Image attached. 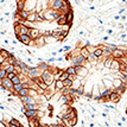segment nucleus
Wrapping results in <instances>:
<instances>
[{
    "mask_svg": "<svg viewBox=\"0 0 127 127\" xmlns=\"http://www.w3.org/2000/svg\"><path fill=\"white\" fill-rule=\"evenodd\" d=\"M61 16V12L58 11V10H55V8H52V7H49V8H46L44 10V22H48V23H51L58 18V17Z\"/></svg>",
    "mask_w": 127,
    "mask_h": 127,
    "instance_id": "nucleus-1",
    "label": "nucleus"
},
{
    "mask_svg": "<svg viewBox=\"0 0 127 127\" xmlns=\"http://www.w3.org/2000/svg\"><path fill=\"white\" fill-rule=\"evenodd\" d=\"M42 77H43V81H44L45 83H48L49 86H51V84H54V82H55V74L52 71H50L49 69H46V70H44L43 71V74H42Z\"/></svg>",
    "mask_w": 127,
    "mask_h": 127,
    "instance_id": "nucleus-2",
    "label": "nucleus"
},
{
    "mask_svg": "<svg viewBox=\"0 0 127 127\" xmlns=\"http://www.w3.org/2000/svg\"><path fill=\"white\" fill-rule=\"evenodd\" d=\"M112 56H113V58H116V60H124L126 57V52H125V50H122L121 48L118 46L115 50H113Z\"/></svg>",
    "mask_w": 127,
    "mask_h": 127,
    "instance_id": "nucleus-3",
    "label": "nucleus"
},
{
    "mask_svg": "<svg viewBox=\"0 0 127 127\" xmlns=\"http://www.w3.org/2000/svg\"><path fill=\"white\" fill-rule=\"evenodd\" d=\"M28 34L33 39V40H37V39H38L40 36H43L42 31H40L39 29H36V28H30Z\"/></svg>",
    "mask_w": 127,
    "mask_h": 127,
    "instance_id": "nucleus-4",
    "label": "nucleus"
},
{
    "mask_svg": "<svg viewBox=\"0 0 127 127\" xmlns=\"http://www.w3.org/2000/svg\"><path fill=\"white\" fill-rule=\"evenodd\" d=\"M88 68L84 65H76V74H77L78 77H86L87 75H88Z\"/></svg>",
    "mask_w": 127,
    "mask_h": 127,
    "instance_id": "nucleus-5",
    "label": "nucleus"
},
{
    "mask_svg": "<svg viewBox=\"0 0 127 127\" xmlns=\"http://www.w3.org/2000/svg\"><path fill=\"white\" fill-rule=\"evenodd\" d=\"M75 118H77V111H76V109H71L69 113L62 115L61 119L63 120V122H64V121H70V120L75 119Z\"/></svg>",
    "mask_w": 127,
    "mask_h": 127,
    "instance_id": "nucleus-6",
    "label": "nucleus"
},
{
    "mask_svg": "<svg viewBox=\"0 0 127 127\" xmlns=\"http://www.w3.org/2000/svg\"><path fill=\"white\" fill-rule=\"evenodd\" d=\"M17 39H18L20 43H23L24 45H30L31 44V42L33 40L29 34H19V36L17 37Z\"/></svg>",
    "mask_w": 127,
    "mask_h": 127,
    "instance_id": "nucleus-7",
    "label": "nucleus"
},
{
    "mask_svg": "<svg viewBox=\"0 0 127 127\" xmlns=\"http://www.w3.org/2000/svg\"><path fill=\"white\" fill-rule=\"evenodd\" d=\"M0 84L1 86H4L6 89H11V90H13V82H12L11 78L8 77H5V78H0Z\"/></svg>",
    "mask_w": 127,
    "mask_h": 127,
    "instance_id": "nucleus-8",
    "label": "nucleus"
},
{
    "mask_svg": "<svg viewBox=\"0 0 127 127\" xmlns=\"http://www.w3.org/2000/svg\"><path fill=\"white\" fill-rule=\"evenodd\" d=\"M28 125L30 127H39V126H42V124H40V121H39L38 116L28 118Z\"/></svg>",
    "mask_w": 127,
    "mask_h": 127,
    "instance_id": "nucleus-9",
    "label": "nucleus"
},
{
    "mask_svg": "<svg viewBox=\"0 0 127 127\" xmlns=\"http://www.w3.org/2000/svg\"><path fill=\"white\" fill-rule=\"evenodd\" d=\"M120 100H121V94H119L118 92H115V89H114V90H112V93H111V102L118 103V102H120Z\"/></svg>",
    "mask_w": 127,
    "mask_h": 127,
    "instance_id": "nucleus-10",
    "label": "nucleus"
},
{
    "mask_svg": "<svg viewBox=\"0 0 127 127\" xmlns=\"http://www.w3.org/2000/svg\"><path fill=\"white\" fill-rule=\"evenodd\" d=\"M20 100H22L23 105H28V103H36V100H34V97L30 96V95L23 96V97H20Z\"/></svg>",
    "mask_w": 127,
    "mask_h": 127,
    "instance_id": "nucleus-11",
    "label": "nucleus"
},
{
    "mask_svg": "<svg viewBox=\"0 0 127 127\" xmlns=\"http://www.w3.org/2000/svg\"><path fill=\"white\" fill-rule=\"evenodd\" d=\"M70 10H72L71 6H70V4H69V1H68V0H65V1H64V4H63V6L61 7L60 12H61V13H63V14H65V13H68Z\"/></svg>",
    "mask_w": 127,
    "mask_h": 127,
    "instance_id": "nucleus-12",
    "label": "nucleus"
},
{
    "mask_svg": "<svg viewBox=\"0 0 127 127\" xmlns=\"http://www.w3.org/2000/svg\"><path fill=\"white\" fill-rule=\"evenodd\" d=\"M38 111L39 109H26L24 112V115L25 118H32V116H37L38 115Z\"/></svg>",
    "mask_w": 127,
    "mask_h": 127,
    "instance_id": "nucleus-13",
    "label": "nucleus"
},
{
    "mask_svg": "<svg viewBox=\"0 0 127 127\" xmlns=\"http://www.w3.org/2000/svg\"><path fill=\"white\" fill-rule=\"evenodd\" d=\"M56 23H57V25H58V26H63L64 24H66V23H68V20H66L65 14L61 13V16L56 19Z\"/></svg>",
    "mask_w": 127,
    "mask_h": 127,
    "instance_id": "nucleus-14",
    "label": "nucleus"
},
{
    "mask_svg": "<svg viewBox=\"0 0 127 127\" xmlns=\"http://www.w3.org/2000/svg\"><path fill=\"white\" fill-rule=\"evenodd\" d=\"M64 1H65V0H55L50 7H52V8H55V10H58V11H60L61 7L63 6V4H64Z\"/></svg>",
    "mask_w": 127,
    "mask_h": 127,
    "instance_id": "nucleus-15",
    "label": "nucleus"
},
{
    "mask_svg": "<svg viewBox=\"0 0 127 127\" xmlns=\"http://www.w3.org/2000/svg\"><path fill=\"white\" fill-rule=\"evenodd\" d=\"M23 124L17 118H12V120L8 122V127H22Z\"/></svg>",
    "mask_w": 127,
    "mask_h": 127,
    "instance_id": "nucleus-16",
    "label": "nucleus"
},
{
    "mask_svg": "<svg viewBox=\"0 0 127 127\" xmlns=\"http://www.w3.org/2000/svg\"><path fill=\"white\" fill-rule=\"evenodd\" d=\"M55 87H56V92H61L62 89L64 88V81L62 80H56L55 81Z\"/></svg>",
    "mask_w": 127,
    "mask_h": 127,
    "instance_id": "nucleus-17",
    "label": "nucleus"
},
{
    "mask_svg": "<svg viewBox=\"0 0 127 127\" xmlns=\"http://www.w3.org/2000/svg\"><path fill=\"white\" fill-rule=\"evenodd\" d=\"M113 61H114V58H113V56H109V57H106L103 63H105V68H108V69H111L112 64H113Z\"/></svg>",
    "mask_w": 127,
    "mask_h": 127,
    "instance_id": "nucleus-18",
    "label": "nucleus"
},
{
    "mask_svg": "<svg viewBox=\"0 0 127 127\" xmlns=\"http://www.w3.org/2000/svg\"><path fill=\"white\" fill-rule=\"evenodd\" d=\"M65 17H66V20H68V23H69V24H72V22H74V11H72V10H70L68 13H65Z\"/></svg>",
    "mask_w": 127,
    "mask_h": 127,
    "instance_id": "nucleus-19",
    "label": "nucleus"
},
{
    "mask_svg": "<svg viewBox=\"0 0 127 127\" xmlns=\"http://www.w3.org/2000/svg\"><path fill=\"white\" fill-rule=\"evenodd\" d=\"M23 88H24L23 83H18V84H14V86H13V92H14L16 96H18V93H19V92H20Z\"/></svg>",
    "mask_w": 127,
    "mask_h": 127,
    "instance_id": "nucleus-20",
    "label": "nucleus"
},
{
    "mask_svg": "<svg viewBox=\"0 0 127 127\" xmlns=\"http://www.w3.org/2000/svg\"><path fill=\"white\" fill-rule=\"evenodd\" d=\"M126 89H127V84L126 83H122L120 87H118V88H115V92H118L119 94H124L125 92H126Z\"/></svg>",
    "mask_w": 127,
    "mask_h": 127,
    "instance_id": "nucleus-21",
    "label": "nucleus"
},
{
    "mask_svg": "<svg viewBox=\"0 0 127 127\" xmlns=\"http://www.w3.org/2000/svg\"><path fill=\"white\" fill-rule=\"evenodd\" d=\"M19 14H20V17H22L23 19L28 20L29 14H30V11H28V10H23V11H19Z\"/></svg>",
    "mask_w": 127,
    "mask_h": 127,
    "instance_id": "nucleus-22",
    "label": "nucleus"
},
{
    "mask_svg": "<svg viewBox=\"0 0 127 127\" xmlns=\"http://www.w3.org/2000/svg\"><path fill=\"white\" fill-rule=\"evenodd\" d=\"M29 89L30 88H23L19 93H18V97H23V96H26L29 95Z\"/></svg>",
    "mask_w": 127,
    "mask_h": 127,
    "instance_id": "nucleus-23",
    "label": "nucleus"
},
{
    "mask_svg": "<svg viewBox=\"0 0 127 127\" xmlns=\"http://www.w3.org/2000/svg\"><path fill=\"white\" fill-rule=\"evenodd\" d=\"M65 70H66L68 72H69L70 75H77V74H76V66H74V65L68 66V68H66Z\"/></svg>",
    "mask_w": 127,
    "mask_h": 127,
    "instance_id": "nucleus-24",
    "label": "nucleus"
},
{
    "mask_svg": "<svg viewBox=\"0 0 127 127\" xmlns=\"http://www.w3.org/2000/svg\"><path fill=\"white\" fill-rule=\"evenodd\" d=\"M69 76H70V74L66 71V70H64V71L61 74V76H60V80H62V81H65V80H68V78H69Z\"/></svg>",
    "mask_w": 127,
    "mask_h": 127,
    "instance_id": "nucleus-25",
    "label": "nucleus"
},
{
    "mask_svg": "<svg viewBox=\"0 0 127 127\" xmlns=\"http://www.w3.org/2000/svg\"><path fill=\"white\" fill-rule=\"evenodd\" d=\"M38 66L44 71V70H46V69H49L50 68V65L46 63V62H39V64H38Z\"/></svg>",
    "mask_w": 127,
    "mask_h": 127,
    "instance_id": "nucleus-26",
    "label": "nucleus"
},
{
    "mask_svg": "<svg viewBox=\"0 0 127 127\" xmlns=\"http://www.w3.org/2000/svg\"><path fill=\"white\" fill-rule=\"evenodd\" d=\"M12 82H13V84H18V83H22V77H20L19 75H16L14 77L12 78Z\"/></svg>",
    "mask_w": 127,
    "mask_h": 127,
    "instance_id": "nucleus-27",
    "label": "nucleus"
},
{
    "mask_svg": "<svg viewBox=\"0 0 127 127\" xmlns=\"http://www.w3.org/2000/svg\"><path fill=\"white\" fill-rule=\"evenodd\" d=\"M7 76V71H6L5 68H1L0 69V78H5Z\"/></svg>",
    "mask_w": 127,
    "mask_h": 127,
    "instance_id": "nucleus-28",
    "label": "nucleus"
},
{
    "mask_svg": "<svg viewBox=\"0 0 127 127\" xmlns=\"http://www.w3.org/2000/svg\"><path fill=\"white\" fill-rule=\"evenodd\" d=\"M64 87H65V88H70V87H72V81L70 80V78H68V80L64 81Z\"/></svg>",
    "mask_w": 127,
    "mask_h": 127,
    "instance_id": "nucleus-29",
    "label": "nucleus"
},
{
    "mask_svg": "<svg viewBox=\"0 0 127 127\" xmlns=\"http://www.w3.org/2000/svg\"><path fill=\"white\" fill-rule=\"evenodd\" d=\"M16 75H17L16 71H14V72H7V76H6V77H8V78H11V80H12V78L14 77Z\"/></svg>",
    "mask_w": 127,
    "mask_h": 127,
    "instance_id": "nucleus-30",
    "label": "nucleus"
},
{
    "mask_svg": "<svg viewBox=\"0 0 127 127\" xmlns=\"http://www.w3.org/2000/svg\"><path fill=\"white\" fill-rule=\"evenodd\" d=\"M78 33L82 36V34H86L87 33V30L86 29H82V28H80V30H78Z\"/></svg>",
    "mask_w": 127,
    "mask_h": 127,
    "instance_id": "nucleus-31",
    "label": "nucleus"
},
{
    "mask_svg": "<svg viewBox=\"0 0 127 127\" xmlns=\"http://www.w3.org/2000/svg\"><path fill=\"white\" fill-rule=\"evenodd\" d=\"M107 34H108V36H112V34H113V30H111V29L107 30Z\"/></svg>",
    "mask_w": 127,
    "mask_h": 127,
    "instance_id": "nucleus-32",
    "label": "nucleus"
},
{
    "mask_svg": "<svg viewBox=\"0 0 127 127\" xmlns=\"http://www.w3.org/2000/svg\"><path fill=\"white\" fill-rule=\"evenodd\" d=\"M109 39V36H105V37H102V40H105V42H107Z\"/></svg>",
    "mask_w": 127,
    "mask_h": 127,
    "instance_id": "nucleus-33",
    "label": "nucleus"
},
{
    "mask_svg": "<svg viewBox=\"0 0 127 127\" xmlns=\"http://www.w3.org/2000/svg\"><path fill=\"white\" fill-rule=\"evenodd\" d=\"M63 49H64V51H66V50H70V49H71V46H69V45H66V46H64Z\"/></svg>",
    "mask_w": 127,
    "mask_h": 127,
    "instance_id": "nucleus-34",
    "label": "nucleus"
},
{
    "mask_svg": "<svg viewBox=\"0 0 127 127\" xmlns=\"http://www.w3.org/2000/svg\"><path fill=\"white\" fill-rule=\"evenodd\" d=\"M121 121H124V122H127V119H126V118H124V116H121Z\"/></svg>",
    "mask_w": 127,
    "mask_h": 127,
    "instance_id": "nucleus-35",
    "label": "nucleus"
},
{
    "mask_svg": "<svg viewBox=\"0 0 127 127\" xmlns=\"http://www.w3.org/2000/svg\"><path fill=\"white\" fill-rule=\"evenodd\" d=\"M101 115L103 116V118H107V114H106V113H101Z\"/></svg>",
    "mask_w": 127,
    "mask_h": 127,
    "instance_id": "nucleus-36",
    "label": "nucleus"
},
{
    "mask_svg": "<svg viewBox=\"0 0 127 127\" xmlns=\"http://www.w3.org/2000/svg\"><path fill=\"white\" fill-rule=\"evenodd\" d=\"M122 61H124V62H125V63H126V64H127V56H126V57H125V58H124V60H122Z\"/></svg>",
    "mask_w": 127,
    "mask_h": 127,
    "instance_id": "nucleus-37",
    "label": "nucleus"
}]
</instances>
